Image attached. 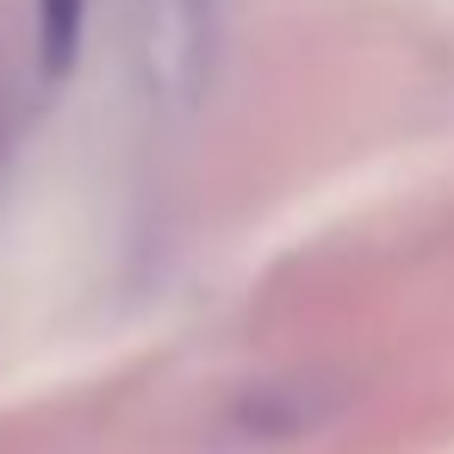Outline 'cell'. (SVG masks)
I'll list each match as a JSON object with an SVG mask.
<instances>
[{"mask_svg":"<svg viewBox=\"0 0 454 454\" xmlns=\"http://www.w3.org/2000/svg\"><path fill=\"white\" fill-rule=\"evenodd\" d=\"M82 20H88V0H38V57H44V75H69V63L82 51Z\"/></svg>","mask_w":454,"mask_h":454,"instance_id":"2","label":"cell"},{"mask_svg":"<svg viewBox=\"0 0 454 454\" xmlns=\"http://www.w3.org/2000/svg\"><path fill=\"white\" fill-rule=\"evenodd\" d=\"M0 144H7V125H0ZM0 162H7V150H0Z\"/></svg>","mask_w":454,"mask_h":454,"instance_id":"3","label":"cell"},{"mask_svg":"<svg viewBox=\"0 0 454 454\" xmlns=\"http://www.w3.org/2000/svg\"><path fill=\"white\" fill-rule=\"evenodd\" d=\"M131 57L156 100H200L218 57V0H131Z\"/></svg>","mask_w":454,"mask_h":454,"instance_id":"1","label":"cell"}]
</instances>
